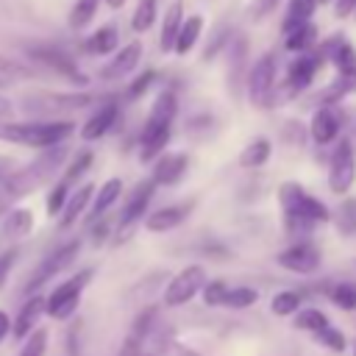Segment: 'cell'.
Listing matches in <instances>:
<instances>
[{
	"instance_id": "6da1fadb",
	"label": "cell",
	"mask_w": 356,
	"mask_h": 356,
	"mask_svg": "<svg viewBox=\"0 0 356 356\" xmlns=\"http://www.w3.org/2000/svg\"><path fill=\"white\" fill-rule=\"evenodd\" d=\"M72 131H75L72 120H28V122L0 120V142L36 147V150L61 145Z\"/></svg>"
},
{
	"instance_id": "7a4b0ae2",
	"label": "cell",
	"mask_w": 356,
	"mask_h": 356,
	"mask_svg": "<svg viewBox=\"0 0 356 356\" xmlns=\"http://www.w3.org/2000/svg\"><path fill=\"white\" fill-rule=\"evenodd\" d=\"M67 161V147L64 145H56V147H47L42 156H36L31 164L19 167L17 172L6 175L0 181V192L8 195V197H22L28 192H33L39 184H44L61 164Z\"/></svg>"
},
{
	"instance_id": "3957f363",
	"label": "cell",
	"mask_w": 356,
	"mask_h": 356,
	"mask_svg": "<svg viewBox=\"0 0 356 356\" xmlns=\"http://www.w3.org/2000/svg\"><path fill=\"white\" fill-rule=\"evenodd\" d=\"M278 200H281V209H284L286 228H292V231H306V228H312L317 222H325L331 217L328 209L317 197L306 195L303 186L292 184V181L278 186Z\"/></svg>"
},
{
	"instance_id": "277c9868",
	"label": "cell",
	"mask_w": 356,
	"mask_h": 356,
	"mask_svg": "<svg viewBox=\"0 0 356 356\" xmlns=\"http://www.w3.org/2000/svg\"><path fill=\"white\" fill-rule=\"evenodd\" d=\"M178 111V100L172 92H161L150 108V117L142 128V161H150L170 142V128Z\"/></svg>"
},
{
	"instance_id": "5b68a950",
	"label": "cell",
	"mask_w": 356,
	"mask_h": 356,
	"mask_svg": "<svg viewBox=\"0 0 356 356\" xmlns=\"http://www.w3.org/2000/svg\"><path fill=\"white\" fill-rule=\"evenodd\" d=\"M92 275H95V273L86 267V270H81L78 275L61 281V284L44 298V314L53 317V320H67V317H72L75 309H78V303H81V292L86 289V284L92 281Z\"/></svg>"
},
{
	"instance_id": "8992f818",
	"label": "cell",
	"mask_w": 356,
	"mask_h": 356,
	"mask_svg": "<svg viewBox=\"0 0 356 356\" xmlns=\"http://www.w3.org/2000/svg\"><path fill=\"white\" fill-rule=\"evenodd\" d=\"M78 250H81V242H78V239H72V242H67V245L56 248L53 253H47V256L39 261V267L31 273V278H28V284H25V295H28V298H31V295H36V289H39V286H44L50 278H56L58 273H64V270L75 261Z\"/></svg>"
},
{
	"instance_id": "52a82bcc",
	"label": "cell",
	"mask_w": 356,
	"mask_h": 356,
	"mask_svg": "<svg viewBox=\"0 0 356 356\" xmlns=\"http://www.w3.org/2000/svg\"><path fill=\"white\" fill-rule=\"evenodd\" d=\"M353 181H356V153L350 139H339L328 167V186L334 195H345L353 186Z\"/></svg>"
},
{
	"instance_id": "ba28073f",
	"label": "cell",
	"mask_w": 356,
	"mask_h": 356,
	"mask_svg": "<svg viewBox=\"0 0 356 356\" xmlns=\"http://www.w3.org/2000/svg\"><path fill=\"white\" fill-rule=\"evenodd\" d=\"M203 284H206V273H203V267L200 264H189V267H184L170 284H167V289H164V306H184V303H189L200 289H203Z\"/></svg>"
},
{
	"instance_id": "9c48e42d",
	"label": "cell",
	"mask_w": 356,
	"mask_h": 356,
	"mask_svg": "<svg viewBox=\"0 0 356 356\" xmlns=\"http://www.w3.org/2000/svg\"><path fill=\"white\" fill-rule=\"evenodd\" d=\"M273 86H275V58H273V53H264L256 58V64L250 67V75H248V95H250L253 106H267Z\"/></svg>"
},
{
	"instance_id": "30bf717a",
	"label": "cell",
	"mask_w": 356,
	"mask_h": 356,
	"mask_svg": "<svg viewBox=\"0 0 356 356\" xmlns=\"http://www.w3.org/2000/svg\"><path fill=\"white\" fill-rule=\"evenodd\" d=\"M31 56H33L36 61H42L44 67L56 70L58 75H64L67 81H72V83H78V86L86 83V75L78 70V64L72 61V56H70L67 50H61V47H56V44H36V47H31Z\"/></svg>"
},
{
	"instance_id": "8fae6325",
	"label": "cell",
	"mask_w": 356,
	"mask_h": 356,
	"mask_svg": "<svg viewBox=\"0 0 356 356\" xmlns=\"http://www.w3.org/2000/svg\"><path fill=\"white\" fill-rule=\"evenodd\" d=\"M275 261H278L284 270H292V273L309 275V273H314V270L320 267V253H317V248H314V245L300 242V245H292V248L281 250Z\"/></svg>"
},
{
	"instance_id": "7c38bea8",
	"label": "cell",
	"mask_w": 356,
	"mask_h": 356,
	"mask_svg": "<svg viewBox=\"0 0 356 356\" xmlns=\"http://www.w3.org/2000/svg\"><path fill=\"white\" fill-rule=\"evenodd\" d=\"M153 192H156V186H153V181H150V178L134 186L131 197L125 200V206H122V211H120V231H128V228H131V225L145 214V209H147V203H150Z\"/></svg>"
},
{
	"instance_id": "4fadbf2b",
	"label": "cell",
	"mask_w": 356,
	"mask_h": 356,
	"mask_svg": "<svg viewBox=\"0 0 356 356\" xmlns=\"http://www.w3.org/2000/svg\"><path fill=\"white\" fill-rule=\"evenodd\" d=\"M42 314H44V298L42 295H31L22 303V309L17 312V317L11 320V337L19 339V342L28 339L31 331H36V323H39Z\"/></svg>"
},
{
	"instance_id": "5bb4252c",
	"label": "cell",
	"mask_w": 356,
	"mask_h": 356,
	"mask_svg": "<svg viewBox=\"0 0 356 356\" xmlns=\"http://www.w3.org/2000/svg\"><path fill=\"white\" fill-rule=\"evenodd\" d=\"M186 167H189L186 153H164V156H159V161L153 164L150 181H153V186H170V184H175V181L186 172Z\"/></svg>"
},
{
	"instance_id": "9a60e30c",
	"label": "cell",
	"mask_w": 356,
	"mask_h": 356,
	"mask_svg": "<svg viewBox=\"0 0 356 356\" xmlns=\"http://www.w3.org/2000/svg\"><path fill=\"white\" fill-rule=\"evenodd\" d=\"M139 58H142V42H131L122 50H117V56L100 70V78L103 81H117V78L134 72V67L139 64Z\"/></svg>"
},
{
	"instance_id": "2e32d148",
	"label": "cell",
	"mask_w": 356,
	"mask_h": 356,
	"mask_svg": "<svg viewBox=\"0 0 356 356\" xmlns=\"http://www.w3.org/2000/svg\"><path fill=\"white\" fill-rule=\"evenodd\" d=\"M33 103L42 106L44 111H78V108L92 103V95H86V92H47L42 97H33Z\"/></svg>"
},
{
	"instance_id": "e0dca14e",
	"label": "cell",
	"mask_w": 356,
	"mask_h": 356,
	"mask_svg": "<svg viewBox=\"0 0 356 356\" xmlns=\"http://www.w3.org/2000/svg\"><path fill=\"white\" fill-rule=\"evenodd\" d=\"M117 114H120L117 103H106V106H100V108L83 122V128H81V139L95 142V139L106 136V134L111 131V125L117 122Z\"/></svg>"
},
{
	"instance_id": "ac0fdd59",
	"label": "cell",
	"mask_w": 356,
	"mask_h": 356,
	"mask_svg": "<svg viewBox=\"0 0 356 356\" xmlns=\"http://www.w3.org/2000/svg\"><path fill=\"white\" fill-rule=\"evenodd\" d=\"M92 195H95V186H92V184H81V186L67 197V203H64V209H61V214H58V228L75 225V220L89 209Z\"/></svg>"
},
{
	"instance_id": "d6986e66",
	"label": "cell",
	"mask_w": 356,
	"mask_h": 356,
	"mask_svg": "<svg viewBox=\"0 0 356 356\" xmlns=\"http://www.w3.org/2000/svg\"><path fill=\"white\" fill-rule=\"evenodd\" d=\"M189 209H192V203L159 209V211H153V214L145 220V228H147V231H156V234L170 231V228H175V225H181V222H184V217L189 214Z\"/></svg>"
},
{
	"instance_id": "ffe728a7",
	"label": "cell",
	"mask_w": 356,
	"mask_h": 356,
	"mask_svg": "<svg viewBox=\"0 0 356 356\" xmlns=\"http://www.w3.org/2000/svg\"><path fill=\"white\" fill-rule=\"evenodd\" d=\"M339 114L331 108V106H325V108H320L317 114H314V120H312V136H314V142H320V145H325V142H331L337 134H339Z\"/></svg>"
},
{
	"instance_id": "44dd1931",
	"label": "cell",
	"mask_w": 356,
	"mask_h": 356,
	"mask_svg": "<svg viewBox=\"0 0 356 356\" xmlns=\"http://www.w3.org/2000/svg\"><path fill=\"white\" fill-rule=\"evenodd\" d=\"M120 192H122V181H120V178H108V181L92 195V203H89V220H97L100 214H106V211L114 206V200L120 197Z\"/></svg>"
},
{
	"instance_id": "7402d4cb",
	"label": "cell",
	"mask_w": 356,
	"mask_h": 356,
	"mask_svg": "<svg viewBox=\"0 0 356 356\" xmlns=\"http://www.w3.org/2000/svg\"><path fill=\"white\" fill-rule=\"evenodd\" d=\"M314 72H317V58H314V56H300V58H295V61L289 64V70H286V86H292V89L298 92V89H303V86L312 83Z\"/></svg>"
},
{
	"instance_id": "603a6c76",
	"label": "cell",
	"mask_w": 356,
	"mask_h": 356,
	"mask_svg": "<svg viewBox=\"0 0 356 356\" xmlns=\"http://www.w3.org/2000/svg\"><path fill=\"white\" fill-rule=\"evenodd\" d=\"M33 231V211L31 209H11L8 214H6V220H3V234L8 236V239H22V236H28Z\"/></svg>"
},
{
	"instance_id": "cb8c5ba5",
	"label": "cell",
	"mask_w": 356,
	"mask_h": 356,
	"mask_svg": "<svg viewBox=\"0 0 356 356\" xmlns=\"http://www.w3.org/2000/svg\"><path fill=\"white\" fill-rule=\"evenodd\" d=\"M328 44H331V47H328L331 61H334V67L342 72V78H345V81L356 78V50H353L345 39H337V42H328Z\"/></svg>"
},
{
	"instance_id": "d4e9b609",
	"label": "cell",
	"mask_w": 356,
	"mask_h": 356,
	"mask_svg": "<svg viewBox=\"0 0 356 356\" xmlns=\"http://www.w3.org/2000/svg\"><path fill=\"white\" fill-rule=\"evenodd\" d=\"M181 22H184V3L175 0L167 14H164V22H161V50H172L175 47V39H178V31H181Z\"/></svg>"
},
{
	"instance_id": "484cf974",
	"label": "cell",
	"mask_w": 356,
	"mask_h": 356,
	"mask_svg": "<svg viewBox=\"0 0 356 356\" xmlns=\"http://www.w3.org/2000/svg\"><path fill=\"white\" fill-rule=\"evenodd\" d=\"M117 44H120L117 28H114V25H103L100 31H95V33L86 39V53H92V56H106V53L117 50Z\"/></svg>"
},
{
	"instance_id": "4316f807",
	"label": "cell",
	"mask_w": 356,
	"mask_h": 356,
	"mask_svg": "<svg viewBox=\"0 0 356 356\" xmlns=\"http://www.w3.org/2000/svg\"><path fill=\"white\" fill-rule=\"evenodd\" d=\"M317 3L320 0H289V11L284 17V33L292 31V28H298V25H303V22H309Z\"/></svg>"
},
{
	"instance_id": "83f0119b",
	"label": "cell",
	"mask_w": 356,
	"mask_h": 356,
	"mask_svg": "<svg viewBox=\"0 0 356 356\" xmlns=\"http://www.w3.org/2000/svg\"><path fill=\"white\" fill-rule=\"evenodd\" d=\"M200 28H203V17H189V19H184L172 50H178L181 56H184V53H189V50H192V44L197 42V36H200Z\"/></svg>"
},
{
	"instance_id": "f1b7e54d",
	"label": "cell",
	"mask_w": 356,
	"mask_h": 356,
	"mask_svg": "<svg viewBox=\"0 0 356 356\" xmlns=\"http://www.w3.org/2000/svg\"><path fill=\"white\" fill-rule=\"evenodd\" d=\"M270 153H273V145H270L267 139H253V142L242 150L239 164H242V167H261V164H267Z\"/></svg>"
},
{
	"instance_id": "f546056e",
	"label": "cell",
	"mask_w": 356,
	"mask_h": 356,
	"mask_svg": "<svg viewBox=\"0 0 356 356\" xmlns=\"http://www.w3.org/2000/svg\"><path fill=\"white\" fill-rule=\"evenodd\" d=\"M325 325H328V317L320 309H300V312H295V328H300V331L320 334Z\"/></svg>"
},
{
	"instance_id": "4dcf8cb0",
	"label": "cell",
	"mask_w": 356,
	"mask_h": 356,
	"mask_svg": "<svg viewBox=\"0 0 356 356\" xmlns=\"http://www.w3.org/2000/svg\"><path fill=\"white\" fill-rule=\"evenodd\" d=\"M153 22H156V0H139V6L134 8V17H131V28L136 33H145Z\"/></svg>"
},
{
	"instance_id": "1f68e13d",
	"label": "cell",
	"mask_w": 356,
	"mask_h": 356,
	"mask_svg": "<svg viewBox=\"0 0 356 356\" xmlns=\"http://www.w3.org/2000/svg\"><path fill=\"white\" fill-rule=\"evenodd\" d=\"M256 300H259V292L256 289H250V286H234V289L225 292L222 306H228V309H248Z\"/></svg>"
},
{
	"instance_id": "d6a6232c",
	"label": "cell",
	"mask_w": 356,
	"mask_h": 356,
	"mask_svg": "<svg viewBox=\"0 0 356 356\" xmlns=\"http://www.w3.org/2000/svg\"><path fill=\"white\" fill-rule=\"evenodd\" d=\"M97 3L100 0H75V6H72V11H70V28H83V25H89L92 22V17H95V11H97Z\"/></svg>"
},
{
	"instance_id": "836d02e7",
	"label": "cell",
	"mask_w": 356,
	"mask_h": 356,
	"mask_svg": "<svg viewBox=\"0 0 356 356\" xmlns=\"http://www.w3.org/2000/svg\"><path fill=\"white\" fill-rule=\"evenodd\" d=\"M314 42V25L303 22L292 31H286V50H306Z\"/></svg>"
},
{
	"instance_id": "e575fe53",
	"label": "cell",
	"mask_w": 356,
	"mask_h": 356,
	"mask_svg": "<svg viewBox=\"0 0 356 356\" xmlns=\"http://www.w3.org/2000/svg\"><path fill=\"white\" fill-rule=\"evenodd\" d=\"M89 164H92V150H78L75 156H72V161L67 164V170H64V175H61V181L70 186L72 181H78L86 170H89Z\"/></svg>"
},
{
	"instance_id": "d590c367",
	"label": "cell",
	"mask_w": 356,
	"mask_h": 356,
	"mask_svg": "<svg viewBox=\"0 0 356 356\" xmlns=\"http://www.w3.org/2000/svg\"><path fill=\"white\" fill-rule=\"evenodd\" d=\"M270 309H273V314H278V317H289V314H295V312L300 309V295L284 289V292H278V295L273 298Z\"/></svg>"
},
{
	"instance_id": "8d00e7d4",
	"label": "cell",
	"mask_w": 356,
	"mask_h": 356,
	"mask_svg": "<svg viewBox=\"0 0 356 356\" xmlns=\"http://www.w3.org/2000/svg\"><path fill=\"white\" fill-rule=\"evenodd\" d=\"M47 350V328H36L31 331L28 339H22V350L17 356H44Z\"/></svg>"
},
{
	"instance_id": "74e56055",
	"label": "cell",
	"mask_w": 356,
	"mask_h": 356,
	"mask_svg": "<svg viewBox=\"0 0 356 356\" xmlns=\"http://www.w3.org/2000/svg\"><path fill=\"white\" fill-rule=\"evenodd\" d=\"M334 220H337V228H339L342 234H356V200H345V203L337 209Z\"/></svg>"
},
{
	"instance_id": "f35d334b",
	"label": "cell",
	"mask_w": 356,
	"mask_h": 356,
	"mask_svg": "<svg viewBox=\"0 0 356 356\" xmlns=\"http://www.w3.org/2000/svg\"><path fill=\"white\" fill-rule=\"evenodd\" d=\"M67 197H70V186L64 184V181H58L50 192H47V203H44V209H47V214L50 217H56V214H61V209H64V203H67Z\"/></svg>"
},
{
	"instance_id": "ab89813d",
	"label": "cell",
	"mask_w": 356,
	"mask_h": 356,
	"mask_svg": "<svg viewBox=\"0 0 356 356\" xmlns=\"http://www.w3.org/2000/svg\"><path fill=\"white\" fill-rule=\"evenodd\" d=\"M331 300H334L339 309L353 312V309H356V286H353V284H337V286L331 289Z\"/></svg>"
},
{
	"instance_id": "60d3db41",
	"label": "cell",
	"mask_w": 356,
	"mask_h": 356,
	"mask_svg": "<svg viewBox=\"0 0 356 356\" xmlns=\"http://www.w3.org/2000/svg\"><path fill=\"white\" fill-rule=\"evenodd\" d=\"M225 292H228V286H225L222 281H209V284H203V300H206V306H222Z\"/></svg>"
},
{
	"instance_id": "b9f144b4",
	"label": "cell",
	"mask_w": 356,
	"mask_h": 356,
	"mask_svg": "<svg viewBox=\"0 0 356 356\" xmlns=\"http://www.w3.org/2000/svg\"><path fill=\"white\" fill-rule=\"evenodd\" d=\"M317 337H320V342H323L325 348H331V350H337V353H339V350H345V345H348V342H345V334H342V331H337V328H331V325H325Z\"/></svg>"
},
{
	"instance_id": "7bdbcfd3",
	"label": "cell",
	"mask_w": 356,
	"mask_h": 356,
	"mask_svg": "<svg viewBox=\"0 0 356 356\" xmlns=\"http://www.w3.org/2000/svg\"><path fill=\"white\" fill-rule=\"evenodd\" d=\"M153 81H156V72H153V70H147V72H142V75H139V78H136V81H134V83L128 86V92H125V97H128V100H136V97H142V95L147 92V86H150Z\"/></svg>"
},
{
	"instance_id": "ee69618b",
	"label": "cell",
	"mask_w": 356,
	"mask_h": 356,
	"mask_svg": "<svg viewBox=\"0 0 356 356\" xmlns=\"http://www.w3.org/2000/svg\"><path fill=\"white\" fill-rule=\"evenodd\" d=\"M17 256H19V248H6V250L0 253V289H3V286H6V281H8V275H11V267H14Z\"/></svg>"
},
{
	"instance_id": "f6af8a7d",
	"label": "cell",
	"mask_w": 356,
	"mask_h": 356,
	"mask_svg": "<svg viewBox=\"0 0 356 356\" xmlns=\"http://www.w3.org/2000/svg\"><path fill=\"white\" fill-rule=\"evenodd\" d=\"M120 356H142V339H139V337H134V334H128V339L122 342Z\"/></svg>"
},
{
	"instance_id": "bcb514c9",
	"label": "cell",
	"mask_w": 356,
	"mask_h": 356,
	"mask_svg": "<svg viewBox=\"0 0 356 356\" xmlns=\"http://www.w3.org/2000/svg\"><path fill=\"white\" fill-rule=\"evenodd\" d=\"M356 11V0H337V17H348Z\"/></svg>"
},
{
	"instance_id": "7dc6e473",
	"label": "cell",
	"mask_w": 356,
	"mask_h": 356,
	"mask_svg": "<svg viewBox=\"0 0 356 356\" xmlns=\"http://www.w3.org/2000/svg\"><path fill=\"white\" fill-rule=\"evenodd\" d=\"M281 0H259V6H256V17H264V14H270L275 6H278Z\"/></svg>"
},
{
	"instance_id": "c3c4849f",
	"label": "cell",
	"mask_w": 356,
	"mask_h": 356,
	"mask_svg": "<svg viewBox=\"0 0 356 356\" xmlns=\"http://www.w3.org/2000/svg\"><path fill=\"white\" fill-rule=\"evenodd\" d=\"M8 334H11V317H8V314L0 309V342H3Z\"/></svg>"
},
{
	"instance_id": "681fc988",
	"label": "cell",
	"mask_w": 356,
	"mask_h": 356,
	"mask_svg": "<svg viewBox=\"0 0 356 356\" xmlns=\"http://www.w3.org/2000/svg\"><path fill=\"white\" fill-rule=\"evenodd\" d=\"M11 111H14L11 100H6V97L0 95V117H3V120H8V117H11Z\"/></svg>"
},
{
	"instance_id": "f907efd6",
	"label": "cell",
	"mask_w": 356,
	"mask_h": 356,
	"mask_svg": "<svg viewBox=\"0 0 356 356\" xmlns=\"http://www.w3.org/2000/svg\"><path fill=\"white\" fill-rule=\"evenodd\" d=\"M106 3H108L111 8H122V6H125V0H106Z\"/></svg>"
},
{
	"instance_id": "816d5d0a",
	"label": "cell",
	"mask_w": 356,
	"mask_h": 356,
	"mask_svg": "<svg viewBox=\"0 0 356 356\" xmlns=\"http://www.w3.org/2000/svg\"><path fill=\"white\" fill-rule=\"evenodd\" d=\"M353 356H356V345H353Z\"/></svg>"
},
{
	"instance_id": "f5cc1de1",
	"label": "cell",
	"mask_w": 356,
	"mask_h": 356,
	"mask_svg": "<svg viewBox=\"0 0 356 356\" xmlns=\"http://www.w3.org/2000/svg\"><path fill=\"white\" fill-rule=\"evenodd\" d=\"M0 211H3V206H0Z\"/></svg>"
},
{
	"instance_id": "db71d44e",
	"label": "cell",
	"mask_w": 356,
	"mask_h": 356,
	"mask_svg": "<svg viewBox=\"0 0 356 356\" xmlns=\"http://www.w3.org/2000/svg\"><path fill=\"white\" fill-rule=\"evenodd\" d=\"M320 3H325V0H320Z\"/></svg>"
}]
</instances>
